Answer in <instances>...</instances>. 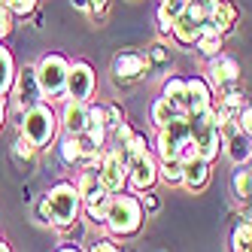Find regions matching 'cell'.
<instances>
[{"mask_svg":"<svg viewBox=\"0 0 252 252\" xmlns=\"http://www.w3.org/2000/svg\"><path fill=\"white\" fill-rule=\"evenodd\" d=\"M37 219L49 228H67L82 219V197L73 179H55L37 201Z\"/></svg>","mask_w":252,"mask_h":252,"instance_id":"6da1fadb","label":"cell"},{"mask_svg":"<svg viewBox=\"0 0 252 252\" xmlns=\"http://www.w3.org/2000/svg\"><path fill=\"white\" fill-rule=\"evenodd\" d=\"M146 210L140 204L137 191H119L110 197V207H106V219H103V231L110 234L113 240H134L140 237L143 225H146Z\"/></svg>","mask_w":252,"mask_h":252,"instance_id":"7a4b0ae2","label":"cell"},{"mask_svg":"<svg viewBox=\"0 0 252 252\" xmlns=\"http://www.w3.org/2000/svg\"><path fill=\"white\" fill-rule=\"evenodd\" d=\"M19 134L28 137L33 146H40V149H49V146H55V140H58V131H61V119L55 113V106L40 100V103H33L28 106L25 113H19Z\"/></svg>","mask_w":252,"mask_h":252,"instance_id":"3957f363","label":"cell"},{"mask_svg":"<svg viewBox=\"0 0 252 252\" xmlns=\"http://www.w3.org/2000/svg\"><path fill=\"white\" fill-rule=\"evenodd\" d=\"M37 67V82L40 94L46 103H58L67 97V73H70V58L64 52H46V55L33 64Z\"/></svg>","mask_w":252,"mask_h":252,"instance_id":"277c9868","label":"cell"},{"mask_svg":"<svg viewBox=\"0 0 252 252\" xmlns=\"http://www.w3.org/2000/svg\"><path fill=\"white\" fill-rule=\"evenodd\" d=\"M152 149H155L158 161H161V158H179V161H191V158H197L189 116H179L176 122L167 125V128H161L158 137H155V146H152Z\"/></svg>","mask_w":252,"mask_h":252,"instance_id":"5b68a950","label":"cell"},{"mask_svg":"<svg viewBox=\"0 0 252 252\" xmlns=\"http://www.w3.org/2000/svg\"><path fill=\"white\" fill-rule=\"evenodd\" d=\"M110 73H113V82L128 88V85H137L143 82L149 73H152V64L146 58L143 49H119L113 55V64H110Z\"/></svg>","mask_w":252,"mask_h":252,"instance_id":"8992f818","label":"cell"},{"mask_svg":"<svg viewBox=\"0 0 252 252\" xmlns=\"http://www.w3.org/2000/svg\"><path fill=\"white\" fill-rule=\"evenodd\" d=\"M158 186V155L155 149L128 152V191H149Z\"/></svg>","mask_w":252,"mask_h":252,"instance_id":"52a82bcc","label":"cell"},{"mask_svg":"<svg viewBox=\"0 0 252 252\" xmlns=\"http://www.w3.org/2000/svg\"><path fill=\"white\" fill-rule=\"evenodd\" d=\"M240 61L234 58V55H216L207 61V82L213 85V92L216 94H228V92H237L240 88Z\"/></svg>","mask_w":252,"mask_h":252,"instance_id":"ba28073f","label":"cell"},{"mask_svg":"<svg viewBox=\"0 0 252 252\" xmlns=\"http://www.w3.org/2000/svg\"><path fill=\"white\" fill-rule=\"evenodd\" d=\"M9 100H12V110L15 113H25L28 106L43 100L40 82H37V67H33V64H22L19 70H15V82H12Z\"/></svg>","mask_w":252,"mask_h":252,"instance_id":"9c48e42d","label":"cell"},{"mask_svg":"<svg viewBox=\"0 0 252 252\" xmlns=\"http://www.w3.org/2000/svg\"><path fill=\"white\" fill-rule=\"evenodd\" d=\"M97 176H100V186L110 191V194H119V191L128 189V164H125V158L119 155L116 146H106L100 152Z\"/></svg>","mask_w":252,"mask_h":252,"instance_id":"30bf717a","label":"cell"},{"mask_svg":"<svg viewBox=\"0 0 252 252\" xmlns=\"http://www.w3.org/2000/svg\"><path fill=\"white\" fill-rule=\"evenodd\" d=\"M97 92V73L92 61L85 58H70V73H67V97L73 100H94Z\"/></svg>","mask_w":252,"mask_h":252,"instance_id":"8fae6325","label":"cell"},{"mask_svg":"<svg viewBox=\"0 0 252 252\" xmlns=\"http://www.w3.org/2000/svg\"><path fill=\"white\" fill-rule=\"evenodd\" d=\"M216 100L213 85L207 82V76H186V103H183V113L186 116H201L207 113Z\"/></svg>","mask_w":252,"mask_h":252,"instance_id":"7c38bea8","label":"cell"},{"mask_svg":"<svg viewBox=\"0 0 252 252\" xmlns=\"http://www.w3.org/2000/svg\"><path fill=\"white\" fill-rule=\"evenodd\" d=\"M222 137H225V149L222 152H225V158L231 161V164L234 167H237V164H249V161H252V137L237 131L234 122L222 128Z\"/></svg>","mask_w":252,"mask_h":252,"instance_id":"4fadbf2b","label":"cell"},{"mask_svg":"<svg viewBox=\"0 0 252 252\" xmlns=\"http://www.w3.org/2000/svg\"><path fill=\"white\" fill-rule=\"evenodd\" d=\"M40 146H33V143L28 140V137H15L12 140V149H9V158H12V164H15V170H22L25 176H33L37 173V167H40Z\"/></svg>","mask_w":252,"mask_h":252,"instance_id":"5bb4252c","label":"cell"},{"mask_svg":"<svg viewBox=\"0 0 252 252\" xmlns=\"http://www.w3.org/2000/svg\"><path fill=\"white\" fill-rule=\"evenodd\" d=\"M213 179V164L204 158H191V161H183V189L189 194H201L207 191Z\"/></svg>","mask_w":252,"mask_h":252,"instance_id":"9a60e30c","label":"cell"},{"mask_svg":"<svg viewBox=\"0 0 252 252\" xmlns=\"http://www.w3.org/2000/svg\"><path fill=\"white\" fill-rule=\"evenodd\" d=\"M207 22H197L191 12H179L176 19H173V28H170V40L179 46V49H191L197 43V37H201V31H204Z\"/></svg>","mask_w":252,"mask_h":252,"instance_id":"2e32d148","label":"cell"},{"mask_svg":"<svg viewBox=\"0 0 252 252\" xmlns=\"http://www.w3.org/2000/svg\"><path fill=\"white\" fill-rule=\"evenodd\" d=\"M92 103V100H88ZM88 103L85 100H73V97H64V106H61V128L64 134H82L88 128Z\"/></svg>","mask_w":252,"mask_h":252,"instance_id":"e0dca14e","label":"cell"},{"mask_svg":"<svg viewBox=\"0 0 252 252\" xmlns=\"http://www.w3.org/2000/svg\"><path fill=\"white\" fill-rule=\"evenodd\" d=\"M237 22H240V6L234 3V0H219V3L210 9V19H207V25L213 31H219L222 37H228V33L237 28Z\"/></svg>","mask_w":252,"mask_h":252,"instance_id":"ac0fdd59","label":"cell"},{"mask_svg":"<svg viewBox=\"0 0 252 252\" xmlns=\"http://www.w3.org/2000/svg\"><path fill=\"white\" fill-rule=\"evenodd\" d=\"M249 100H246V92L243 88H237V92H228V94H216L213 100V113L216 119H219V125L225 128V125H231L234 119H237V113L243 110Z\"/></svg>","mask_w":252,"mask_h":252,"instance_id":"d6986e66","label":"cell"},{"mask_svg":"<svg viewBox=\"0 0 252 252\" xmlns=\"http://www.w3.org/2000/svg\"><path fill=\"white\" fill-rule=\"evenodd\" d=\"M191 49H194L204 61H210V58H216V55H222V49H225V37H222L219 31H213L210 25H204L201 37H197V43H194Z\"/></svg>","mask_w":252,"mask_h":252,"instance_id":"ffe728a7","label":"cell"},{"mask_svg":"<svg viewBox=\"0 0 252 252\" xmlns=\"http://www.w3.org/2000/svg\"><path fill=\"white\" fill-rule=\"evenodd\" d=\"M231 194H234V201L243 204V207L252 201V170L246 164H237L231 170Z\"/></svg>","mask_w":252,"mask_h":252,"instance_id":"44dd1931","label":"cell"},{"mask_svg":"<svg viewBox=\"0 0 252 252\" xmlns=\"http://www.w3.org/2000/svg\"><path fill=\"white\" fill-rule=\"evenodd\" d=\"M179 116H183V110H176V106L170 103V100H164V97H155L152 100V106H149V119H152V125H155V131H161V128H167L170 122H176Z\"/></svg>","mask_w":252,"mask_h":252,"instance_id":"7402d4cb","label":"cell"},{"mask_svg":"<svg viewBox=\"0 0 252 252\" xmlns=\"http://www.w3.org/2000/svg\"><path fill=\"white\" fill-rule=\"evenodd\" d=\"M15 70H19V64H15L9 46H6V43H0V94H3V97H9V92H12Z\"/></svg>","mask_w":252,"mask_h":252,"instance_id":"603a6c76","label":"cell"},{"mask_svg":"<svg viewBox=\"0 0 252 252\" xmlns=\"http://www.w3.org/2000/svg\"><path fill=\"white\" fill-rule=\"evenodd\" d=\"M161 97L170 100L176 110H183V103H186V76H176V73L164 76V82H161Z\"/></svg>","mask_w":252,"mask_h":252,"instance_id":"cb8c5ba5","label":"cell"},{"mask_svg":"<svg viewBox=\"0 0 252 252\" xmlns=\"http://www.w3.org/2000/svg\"><path fill=\"white\" fill-rule=\"evenodd\" d=\"M228 243H231V252H252V219L243 216L240 222H234Z\"/></svg>","mask_w":252,"mask_h":252,"instance_id":"d4e9b609","label":"cell"},{"mask_svg":"<svg viewBox=\"0 0 252 252\" xmlns=\"http://www.w3.org/2000/svg\"><path fill=\"white\" fill-rule=\"evenodd\" d=\"M55 143H58V155L67 167H82V149H79L76 134H61V140Z\"/></svg>","mask_w":252,"mask_h":252,"instance_id":"484cf974","label":"cell"},{"mask_svg":"<svg viewBox=\"0 0 252 252\" xmlns=\"http://www.w3.org/2000/svg\"><path fill=\"white\" fill-rule=\"evenodd\" d=\"M158 183H164L170 189L183 186V161L179 158H161L158 161Z\"/></svg>","mask_w":252,"mask_h":252,"instance_id":"4316f807","label":"cell"},{"mask_svg":"<svg viewBox=\"0 0 252 252\" xmlns=\"http://www.w3.org/2000/svg\"><path fill=\"white\" fill-rule=\"evenodd\" d=\"M146 58H149L152 70H158V67H170V61H173V52H170V46H167L164 40H155V43L146 49Z\"/></svg>","mask_w":252,"mask_h":252,"instance_id":"83f0119b","label":"cell"},{"mask_svg":"<svg viewBox=\"0 0 252 252\" xmlns=\"http://www.w3.org/2000/svg\"><path fill=\"white\" fill-rule=\"evenodd\" d=\"M0 3H3L15 19H31V15L40 9V0H0Z\"/></svg>","mask_w":252,"mask_h":252,"instance_id":"f1b7e54d","label":"cell"},{"mask_svg":"<svg viewBox=\"0 0 252 252\" xmlns=\"http://www.w3.org/2000/svg\"><path fill=\"white\" fill-rule=\"evenodd\" d=\"M173 19H176V15H173L170 9H164V6H155V22H158V33H161V37H167V40H170Z\"/></svg>","mask_w":252,"mask_h":252,"instance_id":"f546056e","label":"cell"},{"mask_svg":"<svg viewBox=\"0 0 252 252\" xmlns=\"http://www.w3.org/2000/svg\"><path fill=\"white\" fill-rule=\"evenodd\" d=\"M134 134H137V131H134V125H131L128 119H125V122L119 125V128H116V131L110 134V137H113L110 143H113V146H128V143H131V137H134Z\"/></svg>","mask_w":252,"mask_h":252,"instance_id":"4dcf8cb0","label":"cell"},{"mask_svg":"<svg viewBox=\"0 0 252 252\" xmlns=\"http://www.w3.org/2000/svg\"><path fill=\"white\" fill-rule=\"evenodd\" d=\"M12 31H15V15L0 3V43H6L12 37Z\"/></svg>","mask_w":252,"mask_h":252,"instance_id":"1f68e13d","label":"cell"},{"mask_svg":"<svg viewBox=\"0 0 252 252\" xmlns=\"http://www.w3.org/2000/svg\"><path fill=\"white\" fill-rule=\"evenodd\" d=\"M103 106H106V128H110V134H113L125 122V110H122V103H103Z\"/></svg>","mask_w":252,"mask_h":252,"instance_id":"d6a6232c","label":"cell"},{"mask_svg":"<svg viewBox=\"0 0 252 252\" xmlns=\"http://www.w3.org/2000/svg\"><path fill=\"white\" fill-rule=\"evenodd\" d=\"M85 252H122V246L106 234V237H97V240H92L85 246Z\"/></svg>","mask_w":252,"mask_h":252,"instance_id":"836d02e7","label":"cell"},{"mask_svg":"<svg viewBox=\"0 0 252 252\" xmlns=\"http://www.w3.org/2000/svg\"><path fill=\"white\" fill-rule=\"evenodd\" d=\"M58 234H61V243H76V240H82L85 225H82V219H79V222L67 225V228H58Z\"/></svg>","mask_w":252,"mask_h":252,"instance_id":"e575fe53","label":"cell"},{"mask_svg":"<svg viewBox=\"0 0 252 252\" xmlns=\"http://www.w3.org/2000/svg\"><path fill=\"white\" fill-rule=\"evenodd\" d=\"M234 128L237 131H243V134H249L252 137V100L243 106V110L237 113V119H234Z\"/></svg>","mask_w":252,"mask_h":252,"instance_id":"d590c367","label":"cell"},{"mask_svg":"<svg viewBox=\"0 0 252 252\" xmlns=\"http://www.w3.org/2000/svg\"><path fill=\"white\" fill-rule=\"evenodd\" d=\"M140 204L146 210V216H155L161 210V197L155 194V189H149V191H140Z\"/></svg>","mask_w":252,"mask_h":252,"instance_id":"8d00e7d4","label":"cell"},{"mask_svg":"<svg viewBox=\"0 0 252 252\" xmlns=\"http://www.w3.org/2000/svg\"><path fill=\"white\" fill-rule=\"evenodd\" d=\"M88 15L94 22H103L110 15V0H88Z\"/></svg>","mask_w":252,"mask_h":252,"instance_id":"74e56055","label":"cell"},{"mask_svg":"<svg viewBox=\"0 0 252 252\" xmlns=\"http://www.w3.org/2000/svg\"><path fill=\"white\" fill-rule=\"evenodd\" d=\"M186 3H189V0H158V6L170 9L173 15H179V12H183V9H186Z\"/></svg>","mask_w":252,"mask_h":252,"instance_id":"f35d334b","label":"cell"},{"mask_svg":"<svg viewBox=\"0 0 252 252\" xmlns=\"http://www.w3.org/2000/svg\"><path fill=\"white\" fill-rule=\"evenodd\" d=\"M6 116H9V97L0 94V131H3V125H6Z\"/></svg>","mask_w":252,"mask_h":252,"instance_id":"ab89813d","label":"cell"},{"mask_svg":"<svg viewBox=\"0 0 252 252\" xmlns=\"http://www.w3.org/2000/svg\"><path fill=\"white\" fill-rule=\"evenodd\" d=\"M31 19H33V28H37V31H43V28H46V12H43V9H37V12L31 15Z\"/></svg>","mask_w":252,"mask_h":252,"instance_id":"60d3db41","label":"cell"},{"mask_svg":"<svg viewBox=\"0 0 252 252\" xmlns=\"http://www.w3.org/2000/svg\"><path fill=\"white\" fill-rule=\"evenodd\" d=\"M55 252H85V249L76 243H61V246H55Z\"/></svg>","mask_w":252,"mask_h":252,"instance_id":"b9f144b4","label":"cell"},{"mask_svg":"<svg viewBox=\"0 0 252 252\" xmlns=\"http://www.w3.org/2000/svg\"><path fill=\"white\" fill-rule=\"evenodd\" d=\"M189 3H194V6H204V9H213L219 0H189Z\"/></svg>","mask_w":252,"mask_h":252,"instance_id":"7bdbcfd3","label":"cell"},{"mask_svg":"<svg viewBox=\"0 0 252 252\" xmlns=\"http://www.w3.org/2000/svg\"><path fill=\"white\" fill-rule=\"evenodd\" d=\"M73 3V9H79V12H88V0H70Z\"/></svg>","mask_w":252,"mask_h":252,"instance_id":"ee69618b","label":"cell"},{"mask_svg":"<svg viewBox=\"0 0 252 252\" xmlns=\"http://www.w3.org/2000/svg\"><path fill=\"white\" fill-rule=\"evenodd\" d=\"M0 252H12V246L6 243V237H0Z\"/></svg>","mask_w":252,"mask_h":252,"instance_id":"f6af8a7d","label":"cell"},{"mask_svg":"<svg viewBox=\"0 0 252 252\" xmlns=\"http://www.w3.org/2000/svg\"><path fill=\"white\" fill-rule=\"evenodd\" d=\"M31 197H33V194H31V189H28V186H25V189H22V201H25V204H28V201H31Z\"/></svg>","mask_w":252,"mask_h":252,"instance_id":"bcb514c9","label":"cell"},{"mask_svg":"<svg viewBox=\"0 0 252 252\" xmlns=\"http://www.w3.org/2000/svg\"><path fill=\"white\" fill-rule=\"evenodd\" d=\"M246 219H252V201L246 204Z\"/></svg>","mask_w":252,"mask_h":252,"instance_id":"7dc6e473","label":"cell"},{"mask_svg":"<svg viewBox=\"0 0 252 252\" xmlns=\"http://www.w3.org/2000/svg\"><path fill=\"white\" fill-rule=\"evenodd\" d=\"M246 167H249V170H252V161H249V164H246Z\"/></svg>","mask_w":252,"mask_h":252,"instance_id":"c3c4849f","label":"cell"}]
</instances>
